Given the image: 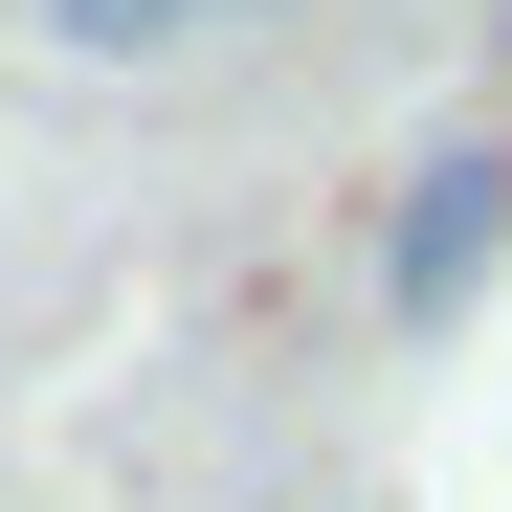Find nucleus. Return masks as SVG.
Masks as SVG:
<instances>
[{
	"label": "nucleus",
	"mask_w": 512,
	"mask_h": 512,
	"mask_svg": "<svg viewBox=\"0 0 512 512\" xmlns=\"http://www.w3.org/2000/svg\"><path fill=\"white\" fill-rule=\"evenodd\" d=\"M223 23H290V0H223Z\"/></svg>",
	"instance_id": "7ed1b4c3"
},
{
	"label": "nucleus",
	"mask_w": 512,
	"mask_h": 512,
	"mask_svg": "<svg viewBox=\"0 0 512 512\" xmlns=\"http://www.w3.org/2000/svg\"><path fill=\"white\" fill-rule=\"evenodd\" d=\"M201 23H223V0H45V45H67V67H179Z\"/></svg>",
	"instance_id": "f03ea898"
},
{
	"label": "nucleus",
	"mask_w": 512,
	"mask_h": 512,
	"mask_svg": "<svg viewBox=\"0 0 512 512\" xmlns=\"http://www.w3.org/2000/svg\"><path fill=\"white\" fill-rule=\"evenodd\" d=\"M490 268H512V134H423L401 201H379V312L401 334H468Z\"/></svg>",
	"instance_id": "f257e3e1"
}]
</instances>
